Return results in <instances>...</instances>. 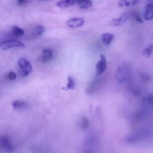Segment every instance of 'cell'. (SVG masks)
<instances>
[{
  "label": "cell",
  "instance_id": "18",
  "mask_svg": "<svg viewBox=\"0 0 153 153\" xmlns=\"http://www.w3.org/2000/svg\"><path fill=\"white\" fill-rule=\"evenodd\" d=\"M153 51V44H151L143 50L142 54L146 57H149Z\"/></svg>",
  "mask_w": 153,
  "mask_h": 153
},
{
  "label": "cell",
  "instance_id": "3",
  "mask_svg": "<svg viewBox=\"0 0 153 153\" xmlns=\"http://www.w3.org/2000/svg\"><path fill=\"white\" fill-rule=\"evenodd\" d=\"M25 45L22 42L16 40H8L1 41L0 47L3 50H9L14 48H24Z\"/></svg>",
  "mask_w": 153,
  "mask_h": 153
},
{
  "label": "cell",
  "instance_id": "20",
  "mask_svg": "<svg viewBox=\"0 0 153 153\" xmlns=\"http://www.w3.org/2000/svg\"><path fill=\"white\" fill-rule=\"evenodd\" d=\"M140 77L142 81L145 82H148L151 79L150 75L146 73H141L140 74Z\"/></svg>",
  "mask_w": 153,
  "mask_h": 153
},
{
  "label": "cell",
  "instance_id": "21",
  "mask_svg": "<svg viewBox=\"0 0 153 153\" xmlns=\"http://www.w3.org/2000/svg\"><path fill=\"white\" fill-rule=\"evenodd\" d=\"M16 75L14 72H10L8 74L7 78L10 81H14L16 79Z\"/></svg>",
  "mask_w": 153,
  "mask_h": 153
},
{
  "label": "cell",
  "instance_id": "2",
  "mask_svg": "<svg viewBox=\"0 0 153 153\" xmlns=\"http://www.w3.org/2000/svg\"><path fill=\"white\" fill-rule=\"evenodd\" d=\"M18 65L20 69V74L23 77L27 76L33 71L30 62L25 58H20L18 61Z\"/></svg>",
  "mask_w": 153,
  "mask_h": 153
},
{
  "label": "cell",
  "instance_id": "10",
  "mask_svg": "<svg viewBox=\"0 0 153 153\" xmlns=\"http://www.w3.org/2000/svg\"><path fill=\"white\" fill-rule=\"evenodd\" d=\"M76 1L77 0H60L56 5L60 8H65L74 5Z\"/></svg>",
  "mask_w": 153,
  "mask_h": 153
},
{
  "label": "cell",
  "instance_id": "16",
  "mask_svg": "<svg viewBox=\"0 0 153 153\" xmlns=\"http://www.w3.org/2000/svg\"><path fill=\"white\" fill-rule=\"evenodd\" d=\"M45 31L44 27L41 25H38L35 27L33 31V35L34 36H38L42 34Z\"/></svg>",
  "mask_w": 153,
  "mask_h": 153
},
{
  "label": "cell",
  "instance_id": "11",
  "mask_svg": "<svg viewBox=\"0 0 153 153\" xmlns=\"http://www.w3.org/2000/svg\"><path fill=\"white\" fill-rule=\"evenodd\" d=\"M115 36L112 34L105 33L103 34L101 36V40L104 44L108 45L111 43L114 39Z\"/></svg>",
  "mask_w": 153,
  "mask_h": 153
},
{
  "label": "cell",
  "instance_id": "9",
  "mask_svg": "<svg viewBox=\"0 0 153 153\" xmlns=\"http://www.w3.org/2000/svg\"><path fill=\"white\" fill-rule=\"evenodd\" d=\"M153 18V4L146 5L145 8L144 18L146 20H151Z\"/></svg>",
  "mask_w": 153,
  "mask_h": 153
},
{
  "label": "cell",
  "instance_id": "7",
  "mask_svg": "<svg viewBox=\"0 0 153 153\" xmlns=\"http://www.w3.org/2000/svg\"><path fill=\"white\" fill-rule=\"evenodd\" d=\"M53 52L50 49H45L43 50L42 55L39 58V61L41 63H46L50 61L53 57Z\"/></svg>",
  "mask_w": 153,
  "mask_h": 153
},
{
  "label": "cell",
  "instance_id": "5",
  "mask_svg": "<svg viewBox=\"0 0 153 153\" xmlns=\"http://www.w3.org/2000/svg\"><path fill=\"white\" fill-rule=\"evenodd\" d=\"M0 146L1 148L9 152L14 150V147L10 139L6 136H2L0 139Z\"/></svg>",
  "mask_w": 153,
  "mask_h": 153
},
{
  "label": "cell",
  "instance_id": "22",
  "mask_svg": "<svg viewBox=\"0 0 153 153\" xmlns=\"http://www.w3.org/2000/svg\"><path fill=\"white\" fill-rule=\"evenodd\" d=\"M132 16H133L134 19H136V20H137V22H139V23H141V24L143 23V20H142V18H141L140 16L137 13H133V14H132Z\"/></svg>",
  "mask_w": 153,
  "mask_h": 153
},
{
  "label": "cell",
  "instance_id": "15",
  "mask_svg": "<svg viewBox=\"0 0 153 153\" xmlns=\"http://www.w3.org/2000/svg\"><path fill=\"white\" fill-rule=\"evenodd\" d=\"M76 2L81 8L84 9L89 8L92 5L91 0H77Z\"/></svg>",
  "mask_w": 153,
  "mask_h": 153
},
{
  "label": "cell",
  "instance_id": "8",
  "mask_svg": "<svg viewBox=\"0 0 153 153\" xmlns=\"http://www.w3.org/2000/svg\"><path fill=\"white\" fill-rule=\"evenodd\" d=\"M129 19V16L127 14H124L117 18H113L111 22V24L113 26H119L122 25L126 23Z\"/></svg>",
  "mask_w": 153,
  "mask_h": 153
},
{
  "label": "cell",
  "instance_id": "19",
  "mask_svg": "<svg viewBox=\"0 0 153 153\" xmlns=\"http://www.w3.org/2000/svg\"><path fill=\"white\" fill-rule=\"evenodd\" d=\"M68 79V83L67 84V88L69 89H72L75 86L74 80L71 76H69Z\"/></svg>",
  "mask_w": 153,
  "mask_h": 153
},
{
  "label": "cell",
  "instance_id": "24",
  "mask_svg": "<svg viewBox=\"0 0 153 153\" xmlns=\"http://www.w3.org/2000/svg\"><path fill=\"white\" fill-rule=\"evenodd\" d=\"M132 91L134 95L138 96L139 95L140 90L137 87H135V88H132Z\"/></svg>",
  "mask_w": 153,
  "mask_h": 153
},
{
  "label": "cell",
  "instance_id": "14",
  "mask_svg": "<svg viewBox=\"0 0 153 153\" xmlns=\"http://www.w3.org/2000/svg\"><path fill=\"white\" fill-rule=\"evenodd\" d=\"M24 33V30L18 27L14 26L12 28L11 35L16 37H19L22 36Z\"/></svg>",
  "mask_w": 153,
  "mask_h": 153
},
{
  "label": "cell",
  "instance_id": "25",
  "mask_svg": "<svg viewBox=\"0 0 153 153\" xmlns=\"http://www.w3.org/2000/svg\"><path fill=\"white\" fill-rule=\"evenodd\" d=\"M27 1V0H18V5H23V4H24V3H25Z\"/></svg>",
  "mask_w": 153,
  "mask_h": 153
},
{
  "label": "cell",
  "instance_id": "6",
  "mask_svg": "<svg viewBox=\"0 0 153 153\" xmlns=\"http://www.w3.org/2000/svg\"><path fill=\"white\" fill-rule=\"evenodd\" d=\"M84 19L81 18H74L69 19L67 22V25L70 28H76L83 25Z\"/></svg>",
  "mask_w": 153,
  "mask_h": 153
},
{
  "label": "cell",
  "instance_id": "17",
  "mask_svg": "<svg viewBox=\"0 0 153 153\" xmlns=\"http://www.w3.org/2000/svg\"><path fill=\"white\" fill-rule=\"evenodd\" d=\"M80 127L83 129H88L89 125V120L85 116H83L81 120L80 123Z\"/></svg>",
  "mask_w": 153,
  "mask_h": 153
},
{
  "label": "cell",
  "instance_id": "12",
  "mask_svg": "<svg viewBox=\"0 0 153 153\" xmlns=\"http://www.w3.org/2000/svg\"><path fill=\"white\" fill-rule=\"evenodd\" d=\"M139 0H120L118 2V6L119 7H130L134 6L138 3Z\"/></svg>",
  "mask_w": 153,
  "mask_h": 153
},
{
  "label": "cell",
  "instance_id": "13",
  "mask_svg": "<svg viewBox=\"0 0 153 153\" xmlns=\"http://www.w3.org/2000/svg\"><path fill=\"white\" fill-rule=\"evenodd\" d=\"M12 106L16 109H25L27 106V103L24 101L15 100L12 102Z\"/></svg>",
  "mask_w": 153,
  "mask_h": 153
},
{
  "label": "cell",
  "instance_id": "4",
  "mask_svg": "<svg viewBox=\"0 0 153 153\" xmlns=\"http://www.w3.org/2000/svg\"><path fill=\"white\" fill-rule=\"evenodd\" d=\"M107 62L106 58L104 55L100 56V59L97 63L96 65V75H100L102 74L106 70Z\"/></svg>",
  "mask_w": 153,
  "mask_h": 153
},
{
  "label": "cell",
  "instance_id": "1",
  "mask_svg": "<svg viewBox=\"0 0 153 153\" xmlns=\"http://www.w3.org/2000/svg\"><path fill=\"white\" fill-rule=\"evenodd\" d=\"M132 68L127 64H123L119 67L116 72V77L117 81L122 83L127 80L131 73Z\"/></svg>",
  "mask_w": 153,
  "mask_h": 153
},
{
  "label": "cell",
  "instance_id": "23",
  "mask_svg": "<svg viewBox=\"0 0 153 153\" xmlns=\"http://www.w3.org/2000/svg\"><path fill=\"white\" fill-rule=\"evenodd\" d=\"M146 101H147L150 105L153 106V94H150L147 98H146Z\"/></svg>",
  "mask_w": 153,
  "mask_h": 153
}]
</instances>
